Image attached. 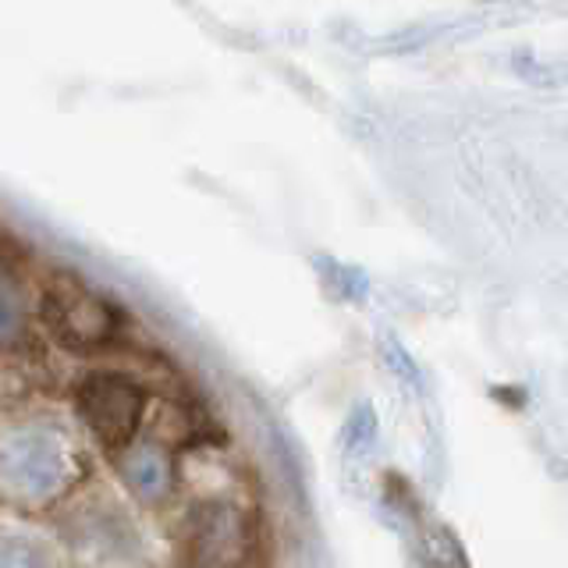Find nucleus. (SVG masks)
<instances>
[{"mask_svg":"<svg viewBox=\"0 0 568 568\" xmlns=\"http://www.w3.org/2000/svg\"><path fill=\"white\" fill-rule=\"evenodd\" d=\"M43 324L71 352H97L114 342L118 310L75 281H61L43 295Z\"/></svg>","mask_w":568,"mask_h":568,"instance_id":"obj_1","label":"nucleus"},{"mask_svg":"<svg viewBox=\"0 0 568 568\" xmlns=\"http://www.w3.org/2000/svg\"><path fill=\"white\" fill-rule=\"evenodd\" d=\"M79 413L111 452H124L146 413V390L121 373H93L79 387Z\"/></svg>","mask_w":568,"mask_h":568,"instance_id":"obj_2","label":"nucleus"},{"mask_svg":"<svg viewBox=\"0 0 568 568\" xmlns=\"http://www.w3.org/2000/svg\"><path fill=\"white\" fill-rule=\"evenodd\" d=\"M248 555V523L235 505H206L195 511L192 561L195 568H242Z\"/></svg>","mask_w":568,"mask_h":568,"instance_id":"obj_4","label":"nucleus"},{"mask_svg":"<svg viewBox=\"0 0 568 568\" xmlns=\"http://www.w3.org/2000/svg\"><path fill=\"white\" fill-rule=\"evenodd\" d=\"M14 324H18V310H14L11 298H4V302H0V334H11Z\"/></svg>","mask_w":568,"mask_h":568,"instance_id":"obj_7","label":"nucleus"},{"mask_svg":"<svg viewBox=\"0 0 568 568\" xmlns=\"http://www.w3.org/2000/svg\"><path fill=\"white\" fill-rule=\"evenodd\" d=\"M373 434H377V419H373L369 408H359L355 419L348 423V444H352V448H359V444L369 440Z\"/></svg>","mask_w":568,"mask_h":568,"instance_id":"obj_6","label":"nucleus"},{"mask_svg":"<svg viewBox=\"0 0 568 568\" xmlns=\"http://www.w3.org/2000/svg\"><path fill=\"white\" fill-rule=\"evenodd\" d=\"M0 476L29 494H50L64 476V452L50 434H11L0 444Z\"/></svg>","mask_w":568,"mask_h":568,"instance_id":"obj_3","label":"nucleus"},{"mask_svg":"<svg viewBox=\"0 0 568 568\" xmlns=\"http://www.w3.org/2000/svg\"><path fill=\"white\" fill-rule=\"evenodd\" d=\"M121 473H124V479H129V487L139 497H146V501L164 497L171 487V462L153 448L121 455Z\"/></svg>","mask_w":568,"mask_h":568,"instance_id":"obj_5","label":"nucleus"}]
</instances>
